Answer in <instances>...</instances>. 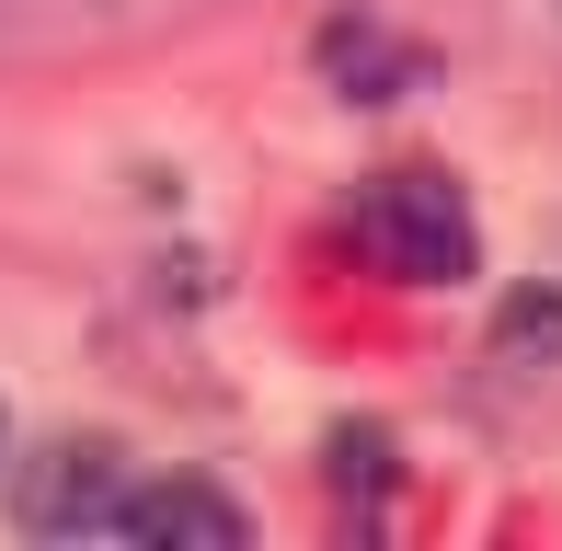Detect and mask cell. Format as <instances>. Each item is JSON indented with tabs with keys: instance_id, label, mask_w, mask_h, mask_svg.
<instances>
[{
	"instance_id": "obj_1",
	"label": "cell",
	"mask_w": 562,
	"mask_h": 551,
	"mask_svg": "<svg viewBox=\"0 0 562 551\" xmlns=\"http://www.w3.org/2000/svg\"><path fill=\"white\" fill-rule=\"evenodd\" d=\"M345 230H356V254L379 276H402V288H459V276L482 265V218H471V195H459L437 161L368 172L356 207H345Z\"/></svg>"
},
{
	"instance_id": "obj_2",
	"label": "cell",
	"mask_w": 562,
	"mask_h": 551,
	"mask_svg": "<svg viewBox=\"0 0 562 551\" xmlns=\"http://www.w3.org/2000/svg\"><path fill=\"white\" fill-rule=\"evenodd\" d=\"M126 494H138V460L115 437H46L12 471V529L23 540H115Z\"/></svg>"
},
{
	"instance_id": "obj_3",
	"label": "cell",
	"mask_w": 562,
	"mask_h": 551,
	"mask_svg": "<svg viewBox=\"0 0 562 551\" xmlns=\"http://www.w3.org/2000/svg\"><path fill=\"white\" fill-rule=\"evenodd\" d=\"M115 540H138V551H252V506L229 483H207V471H138Z\"/></svg>"
},
{
	"instance_id": "obj_4",
	"label": "cell",
	"mask_w": 562,
	"mask_h": 551,
	"mask_svg": "<svg viewBox=\"0 0 562 551\" xmlns=\"http://www.w3.org/2000/svg\"><path fill=\"white\" fill-rule=\"evenodd\" d=\"M322 69L345 81V104H391V81H425V46H402V35H379L368 12H345L334 35H322Z\"/></svg>"
},
{
	"instance_id": "obj_5",
	"label": "cell",
	"mask_w": 562,
	"mask_h": 551,
	"mask_svg": "<svg viewBox=\"0 0 562 551\" xmlns=\"http://www.w3.org/2000/svg\"><path fill=\"white\" fill-rule=\"evenodd\" d=\"M0 448H12V414H0Z\"/></svg>"
}]
</instances>
